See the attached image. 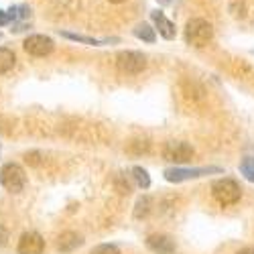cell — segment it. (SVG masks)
Wrapping results in <instances>:
<instances>
[{
  "mask_svg": "<svg viewBox=\"0 0 254 254\" xmlns=\"http://www.w3.org/2000/svg\"><path fill=\"white\" fill-rule=\"evenodd\" d=\"M211 37H214V29L203 18H191L185 27V41L193 47H205Z\"/></svg>",
  "mask_w": 254,
  "mask_h": 254,
  "instance_id": "obj_1",
  "label": "cell"
},
{
  "mask_svg": "<svg viewBox=\"0 0 254 254\" xmlns=\"http://www.w3.org/2000/svg\"><path fill=\"white\" fill-rule=\"evenodd\" d=\"M211 195L216 197L220 205H232L240 201L242 197V189L234 179H218L211 183Z\"/></svg>",
  "mask_w": 254,
  "mask_h": 254,
  "instance_id": "obj_2",
  "label": "cell"
},
{
  "mask_svg": "<svg viewBox=\"0 0 254 254\" xmlns=\"http://www.w3.org/2000/svg\"><path fill=\"white\" fill-rule=\"evenodd\" d=\"M222 167H191V169H183V167H171L165 171V179L169 183H183L189 179H199L203 175H214L222 173Z\"/></svg>",
  "mask_w": 254,
  "mask_h": 254,
  "instance_id": "obj_3",
  "label": "cell"
},
{
  "mask_svg": "<svg viewBox=\"0 0 254 254\" xmlns=\"http://www.w3.org/2000/svg\"><path fill=\"white\" fill-rule=\"evenodd\" d=\"M0 183H2L4 189H8V191H12V193L23 191V187L27 183V175L23 171V167H18L14 163L4 165L2 169H0Z\"/></svg>",
  "mask_w": 254,
  "mask_h": 254,
  "instance_id": "obj_4",
  "label": "cell"
},
{
  "mask_svg": "<svg viewBox=\"0 0 254 254\" xmlns=\"http://www.w3.org/2000/svg\"><path fill=\"white\" fill-rule=\"evenodd\" d=\"M193 155H195L193 146L185 140H171L163 149V157L169 163H189L193 159Z\"/></svg>",
  "mask_w": 254,
  "mask_h": 254,
  "instance_id": "obj_5",
  "label": "cell"
},
{
  "mask_svg": "<svg viewBox=\"0 0 254 254\" xmlns=\"http://www.w3.org/2000/svg\"><path fill=\"white\" fill-rule=\"evenodd\" d=\"M116 65L124 73H140L146 67V57L138 51H122L116 57Z\"/></svg>",
  "mask_w": 254,
  "mask_h": 254,
  "instance_id": "obj_6",
  "label": "cell"
},
{
  "mask_svg": "<svg viewBox=\"0 0 254 254\" xmlns=\"http://www.w3.org/2000/svg\"><path fill=\"white\" fill-rule=\"evenodd\" d=\"M53 45H55V43H53L49 37H45V35H31V37L25 39V43H23L25 51H27L29 55H35V57H45V55H49V53L53 51Z\"/></svg>",
  "mask_w": 254,
  "mask_h": 254,
  "instance_id": "obj_7",
  "label": "cell"
},
{
  "mask_svg": "<svg viewBox=\"0 0 254 254\" xmlns=\"http://www.w3.org/2000/svg\"><path fill=\"white\" fill-rule=\"evenodd\" d=\"M146 248L155 254H175L177 252L175 240L167 234H151L146 238Z\"/></svg>",
  "mask_w": 254,
  "mask_h": 254,
  "instance_id": "obj_8",
  "label": "cell"
},
{
  "mask_svg": "<svg viewBox=\"0 0 254 254\" xmlns=\"http://www.w3.org/2000/svg\"><path fill=\"white\" fill-rule=\"evenodd\" d=\"M43 250H45V240L37 232H27L18 240V254H43Z\"/></svg>",
  "mask_w": 254,
  "mask_h": 254,
  "instance_id": "obj_9",
  "label": "cell"
},
{
  "mask_svg": "<svg viewBox=\"0 0 254 254\" xmlns=\"http://www.w3.org/2000/svg\"><path fill=\"white\" fill-rule=\"evenodd\" d=\"M83 244V240H81V236L79 234H75V232H63V234L57 238V248H59V252H73L75 248H79Z\"/></svg>",
  "mask_w": 254,
  "mask_h": 254,
  "instance_id": "obj_10",
  "label": "cell"
},
{
  "mask_svg": "<svg viewBox=\"0 0 254 254\" xmlns=\"http://www.w3.org/2000/svg\"><path fill=\"white\" fill-rule=\"evenodd\" d=\"M151 16H153V20L157 23V27H159V33L165 37V39H175V25L169 20L161 10H155V12H151Z\"/></svg>",
  "mask_w": 254,
  "mask_h": 254,
  "instance_id": "obj_11",
  "label": "cell"
},
{
  "mask_svg": "<svg viewBox=\"0 0 254 254\" xmlns=\"http://www.w3.org/2000/svg\"><path fill=\"white\" fill-rule=\"evenodd\" d=\"M61 37H65L69 41H77V43H86V45H104V43H118V39H94L86 35H75V33H61Z\"/></svg>",
  "mask_w": 254,
  "mask_h": 254,
  "instance_id": "obj_12",
  "label": "cell"
},
{
  "mask_svg": "<svg viewBox=\"0 0 254 254\" xmlns=\"http://www.w3.org/2000/svg\"><path fill=\"white\" fill-rule=\"evenodd\" d=\"M14 63H16L14 53L10 49H6V47H0V75L10 71L14 67Z\"/></svg>",
  "mask_w": 254,
  "mask_h": 254,
  "instance_id": "obj_13",
  "label": "cell"
},
{
  "mask_svg": "<svg viewBox=\"0 0 254 254\" xmlns=\"http://www.w3.org/2000/svg\"><path fill=\"white\" fill-rule=\"evenodd\" d=\"M132 177H134V183L140 187V189H149L151 187V175L146 169L142 167H134L132 169Z\"/></svg>",
  "mask_w": 254,
  "mask_h": 254,
  "instance_id": "obj_14",
  "label": "cell"
},
{
  "mask_svg": "<svg viewBox=\"0 0 254 254\" xmlns=\"http://www.w3.org/2000/svg\"><path fill=\"white\" fill-rule=\"evenodd\" d=\"M134 35L138 37V39H142V41H146V43H155V29H151L146 23H142V25H138L136 29H134Z\"/></svg>",
  "mask_w": 254,
  "mask_h": 254,
  "instance_id": "obj_15",
  "label": "cell"
},
{
  "mask_svg": "<svg viewBox=\"0 0 254 254\" xmlns=\"http://www.w3.org/2000/svg\"><path fill=\"white\" fill-rule=\"evenodd\" d=\"M240 173L250 181L254 183V157H244L242 163H240Z\"/></svg>",
  "mask_w": 254,
  "mask_h": 254,
  "instance_id": "obj_16",
  "label": "cell"
},
{
  "mask_svg": "<svg viewBox=\"0 0 254 254\" xmlns=\"http://www.w3.org/2000/svg\"><path fill=\"white\" fill-rule=\"evenodd\" d=\"M151 211V197H140L134 207V218H146Z\"/></svg>",
  "mask_w": 254,
  "mask_h": 254,
  "instance_id": "obj_17",
  "label": "cell"
},
{
  "mask_svg": "<svg viewBox=\"0 0 254 254\" xmlns=\"http://www.w3.org/2000/svg\"><path fill=\"white\" fill-rule=\"evenodd\" d=\"M90 254H120V250H118L114 244H100V246H96Z\"/></svg>",
  "mask_w": 254,
  "mask_h": 254,
  "instance_id": "obj_18",
  "label": "cell"
},
{
  "mask_svg": "<svg viewBox=\"0 0 254 254\" xmlns=\"http://www.w3.org/2000/svg\"><path fill=\"white\" fill-rule=\"evenodd\" d=\"M25 159H27V163H31V165H39V153H27Z\"/></svg>",
  "mask_w": 254,
  "mask_h": 254,
  "instance_id": "obj_19",
  "label": "cell"
},
{
  "mask_svg": "<svg viewBox=\"0 0 254 254\" xmlns=\"http://www.w3.org/2000/svg\"><path fill=\"white\" fill-rule=\"evenodd\" d=\"M8 23H10V16H8V12L0 10V27H4V25H8Z\"/></svg>",
  "mask_w": 254,
  "mask_h": 254,
  "instance_id": "obj_20",
  "label": "cell"
},
{
  "mask_svg": "<svg viewBox=\"0 0 254 254\" xmlns=\"http://www.w3.org/2000/svg\"><path fill=\"white\" fill-rule=\"evenodd\" d=\"M8 240V234H6V230L4 228H0V246H4Z\"/></svg>",
  "mask_w": 254,
  "mask_h": 254,
  "instance_id": "obj_21",
  "label": "cell"
},
{
  "mask_svg": "<svg viewBox=\"0 0 254 254\" xmlns=\"http://www.w3.org/2000/svg\"><path fill=\"white\" fill-rule=\"evenodd\" d=\"M238 254H254V246H248V248H242Z\"/></svg>",
  "mask_w": 254,
  "mask_h": 254,
  "instance_id": "obj_22",
  "label": "cell"
},
{
  "mask_svg": "<svg viewBox=\"0 0 254 254\" xmlns=\"http://www.w3.org/2000/svg\"><path fill=\"white\" fill-rule=\"evenodd\" d=\"M157 2L163 4V6H169V4H171V0H157Z\"/></svg>",
  "mask_w": 254,
  "mask_h": 254,
  "instance_id": "obj_23",
  "label": "cell"
},
{
  "mask_svg": "<svg viewBox=\"0 0 254 254\" xmlns=\"http://www.w3.org/2000/svg\"><path fill=\"white\" fill-rule=\"evenodd\" d=\"M110 2H114V4H120V2H126V0H110Z\"/></svg>",
  "mask_w": 254,
  "mask_h": 254,
  "instance_id": "obj_24",
  "label": "cell"
}]
</instances>
